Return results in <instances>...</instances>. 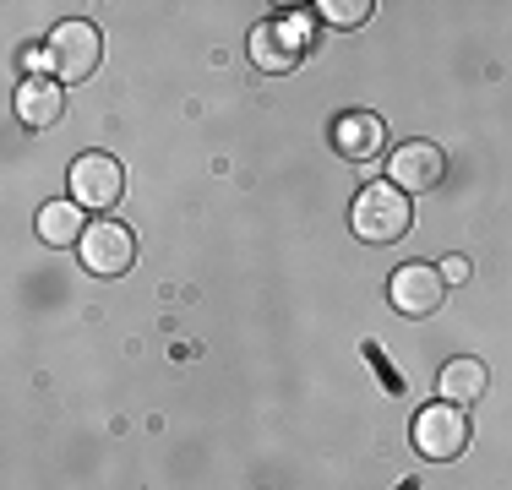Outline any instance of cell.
I'll use <instances>...</instances> for the list:
<instances>
[{
	"instance_id": "6da1fadb",
	"label": "cell",
	"mask_w": 512,
	"mask_h": 490,
	"mask_svg": "<svg viewBox=\"0 0 512 490\" xmlns=\"http://www.w3.org/2000/svg\"><path fill=\"white\" fill-rule=\"evenodd\" d=\"M349 224H355V235L365 245H393L409 235L414 224V207H409V191H398L393 180H376V186H360L355 207H349Z\"/></svg>"
},
{
	"instance_id": "7a4b0ae2",
	"label": "cell",
	"mask_w": 512,
	"mask_h": 490,
	"mask_svg": "<svg viewBox=\"0 0 512 490\" xmlns=\"http://www.w3.org/2000/svg\"><path fill=\"white\" fill-rule=\"evenodd\" d=\"M469 447V414L458 409V403H425L420 414H414V452L431 463H447L458 458V452Z\"/></svg>"
},
{
	"instance_id": "3957f363",
	"label": "cell",
	"mask_w": 512,
	"mask_h": 490,
	"mask_svg": "<svg viewBox=\"0 0 512 490\" xmlns=\"http://www.w3.org/2000/svg\"><path fill=\"white\" fill-rule=\"evenodd\" d=\"M50 71H55V82H82V77H93V66H99V55H104V39H99V28L93 22H82V17H71V22H60V28L50 33Z\"/></svg>"
},
{
	"instance_id": "277c9868",
	"label": "cell",
	"mask_w": 512,
	"mask_h": 490,
	"mask_svg": "<svg viewBox=\"0 0 512 490\" xmlns=\"http://www.w3.org/2000/svg\"><path fill=\"white\" fill-rule=\"evenodd\" d=\"M120 191H126V169H120V158L82 153L77 164H71V202H77V207L104 213V207L120 202Z\"/></svg>"
},
{
	"instance_id": "5b68a950",
	"label": "cell",
	"mask_w": 512,
	"mask_h": 490,
	"mask_svg": "<svg viewBox=\"0 0 512 490\" xmlns=\"http://www.w3.org/2000/svg\"><path fill=\"white\" fill-rule=\"evenodd\" d=\"M306 55V22L295 17H267L251 28V60L262 71H295Z\"/></svg>"
},
{
	"instance_id": "8992f818",
	"label": "cell",
	"mask_w": 512,
	"mask_h": 490,
	"mask_svg": "<svg viewBox=\"0 0 512 490\" xmlns=\"http://www.w3.org/2000/svg\"><path fill=\"white\" fill-rule=\"evenodd\" d=\"M82 267L99 278H115L131 267V256H137V240H131L126 224H115V218H99V224H88V235H82Z\"/></svg>"
},
{
	"instance_id": "52a82bcc",
	"label": "cell",
	"mask_w": 512,
	"mask_h": 490,
	"mask_svg": "<svg viewBox=\"0 0 512 490\" xmlns=\"http://www.w3.org/2000/svg\"><path fill=\"white\" fill-rule=\"evenodd\" d=\"M442 175H447V153L436 142H404L387 158V180L398 191H431L442 186Z\"/></svg>"
},
{
	"instance_id": "ba28073f",
	"label": "cell",
	"mask_w": 512,
	"mask_h": 490,
	"mask_svg": "<svg viewBox=\"0 0 512 490\" xmlns=\"http://www.w3.org/2000/svg\"><path fill=\"white\" fill-rule=\"evenodd\" d=\"M442 294H447V278L436 273V267H425V262H404L393 278H387V300H393L404 316H431L436 305H442Z\"/></svg>"
},
{
	"instance_id": "9c48e42d",
	"label": "cell",
	"mask_w": 512,
	"mask_h": 490,
	"mask_svg": "<svg viewBox=\"0 0 512 490\" xmlns=\"http://www.w3.org/2000/svg\"><path fill=\"white\" fill-rule=\"evenodd\" d=\"M333 142H338V153H344V158H355V164H365V158H376V153H382L387 126H382V115H365V109H349V115H338V120H333Z\"/></svg>"
},
{
	"instance_id": "30bf717a",
	"label": "cell",
	"mask_w": 512,
	"mask_h": 490,
	"mask_svg": "<svg viewBox=\"0 0 512 490\" xmlns=\"http://www.w3.org/2000/svg\"><path fill=\"white\" fill-rule=\"evenodd\" d=\"M60 115H66V93H60V82L28 77V82L17 88V120H22L28 131H50Z\"/></svg>"
},
{
	"instance_id": "8fae6325",
	"label": "cell",
	"mask_w": 512,
	"mask_h": 490,
	"mask_svg": "<svg viewBox=\"0 0 512 490\" xmlns=\"http://www.w3.org/2000/svg\"><path fill=\"white\" fill-rule=\"evenodd\" d=\"M485 387H491V371H485V360H447L442 365V376H436V392H442V403H480L485 398Z\"/></svg>"
},
{
	"instance_id": "7c38bea8",
	"label": "cell",
	"mask_w": 512,
	"mask_h": 490,
	"mask_svg": "<svg viewBox=\"0 0 512 490\" xmlns=\"http://www.w3.org/2000/svg\"><path fill=\"white\" fill-rule=\"evenodd\" d=\"M39 235L50 245H82V235H88V224H82V207L71 202H44L39 207Z\"/></svg>"
},
{
	"instance_id": "4fadbf2b",
	"label": "cell",
	"mask_w": 512,
	"mask_h": 490,
	"mask_svg": "<svg viewBox=\"0 0 512 490\" xmlns=\"http://www.w3.org/2000/svg\"><path fill=\"white\" fill-rule=\"evenodd\" d=\"M316 11H322L333 28H360V22L371 17V0H316Z\"/></svg>"
},
{
	"instance_id": "5bb4252c",
	"label": "cell",
	"mask_w": 512,
	"mask_h": 490,
	"mask_svg": "<svg viewBox=\"0 0 512 490\" xmlns=\"http://www.w3.org/2000/svg\"><path fill=\"white\" fill-rule=\"evenodd\" d=\"M436 273H442L447 284H469V273H474V267H469V256H447V262L436 267Z\"/></svg>"
}]
</instances>
